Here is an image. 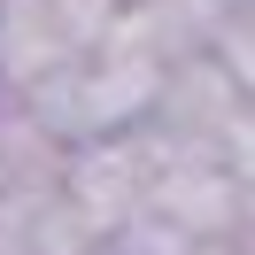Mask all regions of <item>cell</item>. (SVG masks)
I'll list each match as a JSON object with an SVG mask.
<instances>
[{"instance_id": "cell-1", "label": "cell", "mask_w": 255, "mask_h": 255, "mask_svg": "<svg viewBox=\"0 0 255 255\" xmlns=\"http://www.w3.org/2000/svg\"><path fill=\"white\" fill-rule=\"evenodd\" d=\"M124 16V0H0V62L23 85H47L70 62L101 54Z\"/></svg>"}]
</instances>
